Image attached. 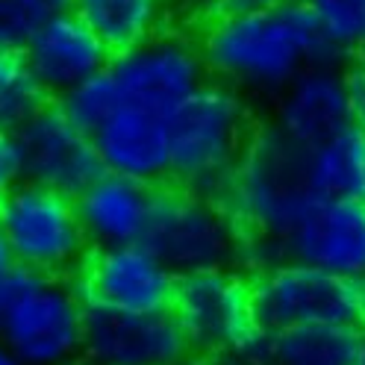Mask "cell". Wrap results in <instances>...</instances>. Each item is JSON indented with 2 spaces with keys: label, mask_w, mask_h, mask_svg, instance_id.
Returning <instances> with one entry per match:
<instances>
[{
  "label": "cell",
  "mask_w": 365,
  "mask_h": 365,
  "mask_svg": "<svg viewBox=\"0 0 365 365\" xmlns=\"http://www.w3.org/2000/svg\"><path fill=\"white\" fill-rule=\"evenodd\" d=\"M200 53L218 83L259 98H277L307 68L339 59L301 0L210 18Z\"/></svg>",
  "instance_id": "1"
},
{
  "label": "cell",
  "mask_w": 365,
  "mask_h": 365,
  "mask_svg": "<svg viewBox=\"0 0 365 365\" xmlns=\"http://www.w3.org/2000/svg\"><path fill=\"white\" fill-rule=\"evenodd\" d=\"M165 124L171 177L177 186L224 200L230 177L254 133L242 91L224 83H203L171 112Z\"/></svg>",
  "instance_id": "2"
},
{
  "label": "cell",
  "mask_w": 365,
  "mask_h": 365,
  "mask_svg": "<svg viewBox=\"0 0 365 365\" xmlns=\"http://www.w3.org/2000/svg\"><path fill=\"white\" fill-rule=\"evenodd\" d=\"M318 197L309 182L307 148L274 127H257L224 192V207L245 233L283 239Z\"/></svg>",
  "instance_id": "3"
},
{
  "label": "cell",
  "mask_w": 365,
  "mask_h": 365,
  "mask_svg": "<svg viewBox=\"0 0 365 365\" xmlns=\"http://www.w3.org/2000/svg\"><path fill=\"white\" fill-rule=\"evenodd\" d=\"M142 242L180 277L207 268H239L242 227L224 200L177 186L156 192Z\"/></svg>",
  "instance_id": "4"
},
{
  "label": "cell",
  "mask_w": 365,
  "mask_h": 365,
  "mask_svg": "<svg viewBox=\"0 0 365 365\" xmlns=\"http://www.w3.org/2000/svg\"><path fill=\"white\" fill-rule=\"evenodd\" d=\"M0 227L15 250L18 265L41 277H65L80 271L88 257L77 200L41 182L21 180L0 200Z\"/></svg>",
  "instance_id": "5"
},
{
  "label": "cell",
  "mask_w": 365,
  "mask_h": 365,
  "mask_svg": "<svg viewBox=\"0 0 365 365\" xmlns=\"http://www.w3.org/2000/svg\"><path fill=\"white\" fill-rule=\"evenodd\" d=\"M257 327L277 336L292 327L359 324V289L354 280L336 277L315 265L286 259L250 280Z\"/></svg>",
  "instance_id": "6"
},
{
  "label": "cell",
  "mask_w": 365,
  "mask_h": 365,
  "mask_svg": "<svg viewBox=\"0 0 365 365\" xmlns=\"http://www.w3.org/2000/svg\"><path fill=\"white\" fill-rule=\"evenodd\" d=\"M171 312L200 356L239 351L259 333L254 318V292L239 268H207L180 274Z\"/></svg>",
  "instance_id": "7"
},
{
  "label": "cell",
  "mask_w": 365,
  "mask_h": 365,
  "mask_svg": "<svg viewBox=\"0 0 365 365\" xmlns=\"http://www.w3.org/2000/svg\"><path fill=\"white\" fill-rule=\"evenodd\" d=\"M109 74L124 103L163 118H168L203 83H210L200 41L174 30H163L135 48L115 53L109 62Z\"/></svg>",
  "instance_id": "8"
},
{
  "label": "cell",
  "mask_w": 365,
  "mask_h": 365,
  "mask_svg": "<svg viewBox=\"0 0 365 365\" xmlns=\"http://www.w3.org/2000/svg\"><path fill=\"white\" fill-rule=\"evenodd\" d=\"M0 341L27 365H77L86 345V298L62 277H38L21 298Z\"/></svg>",
  "instance_id": "9"
},
{
  "label": "cell",
  "mask_w": 365,
  "mask_h": 365,
  "mask_svg": "<svg viewBox=\"0 0 365 365\" xmlns=\"http://www.w3.org/2000/svg\"><path fill=\"white\" fill-rule=\"evenodd\" d=\"M189 354V339L171 309L127 312L86 304L88 365H177Z\"/></svg>",
  "instance_id": "10"
},
{
  "label": "cell",
  "mask_w": 365,
  "mask_h": 365,
  "mask_svg": "<svg viewBox=\"0 0 365 365\" xmlns=\"http://www.w3.org/2000/svg\"><path fill=\"white\" fill-rule=\"evenodd\" d=\"M80 271L86 304L127 312L171 309L177 274L145 242L95 247Z\"/></svg>",
  "instance_id": "11"
},
{
  "label": "cell",
  "mask_w": 365,
  "mask_h": 365,
  "mask_svg": "<svg viewBox=\"0 0 365 365\" xmlns=\"http://www.w3.org/2000/svg\"><path fill=\"white\" fill-rule=\"evenodd\" d=\"M24 180L77 197L103 171L91 135L62 112L59 103H44L18 133Z\"/></svg>",
  "instance_id": "12"
},
{
  "label": "cell",
  "mask_w": 365,
  "mask_h": 365,
  "mask_svg": "<svg viewBox=\"0 0 365 365\" xmlns=\"http://www.w3.org/2000/svg\"><path fill=\"white\" fill-rule=\"evenodd\" d=\"M286 259L315 265L345 280L365 277V200L318 197L283 236Z\"/></svg>",
  "instance_id": "13"
},
{
  "label": "cell",
  "mask_w": 365,
  "mask_h": 365,
  "mask_svg": "<svg viewBox=\"0 0 365 365\" xmlns=\"http://www.w3.org/2000/svg\"><path fill=\"white\" fill-rule=\"evenodd\" d=\"M271 124L307 150L351 127L345 71H339L336 62L307 68L277 95Z\"/></svg>",
  "instance_id": "14"
},
{
  "label": "cell",
  "mask_w": 365,
  "mask_h": 365,
  "mask_svg": "<svg viewBox=\"0 0 365 365\" xmlns=\"http://www.w3.org/2000/svg\"><path fill=\"white\" fill-rule=\"evenodd\" d=\"M24 56L44 91L59 98L83 80L106 71L112 62L109 48L71 9L44 21L24 48Z\"/></svg>",
  "instance_id": "15"
},
{
  "label": "cell",
  "mask_w": 365,
  "mask_h": 365,
  "mask_svg": "<svg viewBox=\"0 0 365 365\" xmlns=\"http://www.w3.org/2000/svg\"><path fill=\"white\" fill-rule=\"evenodd\" d=\"M103 171H115L133 180L156 186L171 177V145L168 124L163 115L121 103L112 115L91 133Z\"/></svg>",
  "instance_id": "16"
},
{
  "label": "cell",
  "mask_w": 365,
  "mask_h": 365,
  "mask_svg": "<svg viewBox=\"0 0 365 365\" xmlns=\"http://www.w3.org/2000/svg\"><path fill=\"white\" fill-rule=\"evenodd\" d=\"M80 224L91 247L142 242L153 212L156 189L115 171H101L74 197Z\"/></svg>",
  "instance_id": "17"
},
{
  "label": "cell",
  "mask_w": 365,
  "mask_h": 365,
  "mask_svg": "<svg viewBox=\"0 0 365 365\" xmlns=\"http://www.w3.org/2000/svg\"><path fill=\"white\" fill-rule=\"evenodd\" d=\"M71 12L80 15L115 56L168 27L171 0H71Z\"/></svg>",
  "instance_id": "18"
},
{
  "label": "cell",
  "mask_w": 365,
  "mask_h": 365,
  "mask_svg": "<svg viewBox=\"0 0 365 365\" xmlns=\"http://www.w3.org/2000/svg\"><path fill=\"white\" fill-rule=\"evenodd\" d=\"M307 168L315 197H365V133L351 124L309 148Z\"/></svg>",
  "instance_id": "19"
},
{
  "label": "cell",
  "mask_w": 365,
  "mask_h": 365,
  "mask_svg": "<svg viewBox=\"0 0 365 365\" xmlns=\"http://www.w3.org/2000/svg\"><path fill=\"white\" fill-rule=\"evenodd\" d=\"M359 330L356 324H312L292 327L271 336V365H356Z\"/></svg>",
  "instance_id": "20"
},
{
  "label": "cell",
  "mask_w": 365,
  "mask_h": 365,
  "mask_svg": "<svg viewBox=\"0 0 365 365\" xmlns=\"http://www.w3.org/2000/svg\"><path fill=\"white\" fill-rule=\"evenodd\" d=\"M48 103L24 51H0V130L18 133Z\"/></svg>",
  "instance_id": "21"
},
{
  "label": "cell",
  "mask_w": 365,
  "mask_h": 365,
  "mask_svg": "<svg viewBox=\"0 0 365 365\" xmlns=\"http://www.w3.org/2000/svg\"><path fill=\"white\" fill-rule=\"evenodd\" d=\"M336 56H365V0H301Z\"/></svg>",
  "instance_id": "22"
},
{
  "label": "cell",
  "mask_w": 365,
  "mask_h": 365,
  "mask_svg": "<svg viewBox=\"0 0 365 365\" xmlns=\"http://www.w3.org/2000/svg\"><path fill=\"white\" fill-rule=\"evenodd\" d=\"M56 103L62 106V112L80 130H86L91 135L124 101H121V91H118L115 80H112L109 68H106V71H101L95 77L83 80L80 86H74L71 91H65Z\"/></svg>",
  "instance_id": "23"
},
{
  "label": "cell",
  "mask_w": 365,
  "mask_h": 365,
  "mask_svg": "<svg viewBox=\"0 0 365 365\" xmlns=\"http://www.w3.org/2000/svg\"><path fill=\"white\" fill-rule=\"evenodd\" d=\"M68 9L71 0H0V51H24L44 21Z\"/></svg>",
  "instance_id": "24"
},
{
  "label": "cell",
  "mask_w": 365,
  "mask_h": 365,
  "mask_svg": "<svg viewBox=\"0 0 365 365\" xmlns=\"http://www.w3.org/2000/svg\"><path fill=\"white\" fill-rule=\"evenodd\" d=\"M41 274L24 268V265H15L9 274L0 277V327L6 324V318L12 315V309L21 304V298L36 286V280Z\"/></svg>",
  "instance_id": "25"
},
{
  "label": "cell",
  "mask_w": 365,
  "mask_h": 365,
  "mask_svg": "<svg viewBox=\"0 0 365 365\" xmlns=\"http://www.w3.org/2000/svg\"><path fill=\"white\" fill-rule=\"evenodd\" d=\"M21 180H24V163H21L18 135L0 130V200H4Z\"/></svg>",
  "instance_id": "26"
},
{
  "label": "cell",
  "mask_w": 365,
  "mask_h": 365,
  "mask_svg": "<svg viewBox=\"0 0 365 365\" xmlns=\"http://www.w3.org/2000/svg\"><path fill=\"white\" fill-rule=\"evenodd\" d=\"M268 345H271V336L259 330L239 351H227L221 356H212V365H271L268 362Z\"/></svg>",
  "instance_id": "27"
},
{
  "label": "cell",
  "mask_w": 365,
  "mask_h": 365,
  "mask_svg": "<svg viewBox=\"0 0 365 365\" xmlns=\"http://www.w3.org/2000/svg\"><path fill=\"white\" fill-rule=\"evenodd\" d=\"M348 83V98H351V121L365 133V59L354 62L345 71Z\"/></svg>",
  "instance_id": "28"
},
{
  "label": "cell",
  "mask_w": 365,
  "mask_h": 365,
  "mask_svg": "<svg viewBox=\"0 0 365 365\" xmlns=\"http://www.w3.org/2000/svg\"><path fill=\"white\" fill-rule=\"evenodd\" d=\"M221 4L224 0H171V6L182 15H189V18H215L221 15Z\"/></svg>",
  "instance_id": "29"
},
{
  "label": "cell",
  "mask_w": 365,
  "mask_h": 365,
  "mask_svg": "<svg viewBox=\"0 0 365 365\" xmlns=\"http://www.w3.org/2000/svg\"><path fill=\"white\" fill-rule=\"evenodd\" d=\"M286 4V0H224L221 12H259V9H274Z\"/></svg>",
  "instance_id": "30"
},
{
  "label": "cell",
  "mask_w": 365,
  "mask_h": 365,
  "mask_svg": "<svg viewBox=\"0 0 365 365\" xmlns=\"http://www.w3.org/2000/svg\"><path fill=\"white\" fill-rule=\"evenodd\" d=\"M15 265H18L15 250H12V245H9L6 233H4V227H0V277H4V274H9Z\"/></svg>",
  "instance_id": "31"
},
{
  "label": "cell",
  "mask_w": 365,
  "mask_h": 365,
  "mask_svg": "<svg viewBox=\"0 0 365 365\" xmlns=\"http://www.w3.org/2000/svg\"><path fill=\"white\" fill-rule=\"evenodd\" d=\"M0 365H27L24 359H21L6 341H0Z\"/></svg>",
  "instance_id": "32"
},
{
  "label": "cell",
  "mask_w": 365,
  "mask_h": 365,
  "mask_svg": "<svg viewBox=\"0 0 365 365\" xmlns=\"http://www.w3.org/2000/svg\"><path fill=\"white\" fill-rule=\"evenodd\" d=\"M177 365H212V356H197V354L192 356V354H189L186 359H180Z\"/></svg>",
  "instance_id": "33"
},
{
  "label": "cell",
  "mask_w": 365,
  "mask_h": 365,
  "mask_svg": "<svg viewBox=\"0 0 365 365\" xmlns=\"http://www.w3.org/2000/svg\"><path fill=\"white\" fill-rule=\"evenodd\" d=\"M356 289H359V307H362V322H365V277L356 280Z\"/></svg>",
  "instance_id": "34"
},
{
  "label": "cell",
  "mask_w": 365,
  "mask_h": 365,
  "mask_svg": "<svg viewBox=\"0 0 365 365\" xmlns=\"http://www.w3.org/2000/svg\"><path fill=\"white\" fill-rule=\"evenodd\" d=\"M356 365H365V330H359V356Z\"/></svg>",
  "instance_id": "35"
},
{
  "label": "cell",
  "mask_w": 365,
  "mask_h": 365,
  "mask_svg": "<svg viewBox=\"0 0 365 365\" xmlns=\"http://www.w3.org/2000/svg\"><path fill=\"white\" fill-rule=\"evenodd\" d=\"M362 200H365V197H362Z\"/></svg>",
  "instance_id": "36"
}]
</instances>
